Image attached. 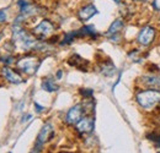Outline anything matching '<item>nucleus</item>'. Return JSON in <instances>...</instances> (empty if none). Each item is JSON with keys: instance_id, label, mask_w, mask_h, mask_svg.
Masks as SVG:
<instances>
[{"instance_id": "f257e3e1", "label": "nucleus", "mask_w": 160, "mask_h": 153, "mask_svg": "<svg viewBox=\"0 0 160 153\" xmlns=\"http://www.w3.org/2000/svg\"><path fill=\"white\" fill-rule=\"evenodd\" d=\"M12 42L16 48H20L22 50L38 49L42 45L35 36L27 33L19 23H15L12 26Z\"/></svg>"}, {"instance_id": "f03ea898", "label": "nucleus", "mask_w": 160, "mask_h": 153, "mask_svg": "<svg viewBox=\"0 0 160 153\" xmlns=\"http://www.w3.org/2000/svg\"><path fill=\"white\" fill-rule=\"evenodd\" d=\"M136 102L144 112H154L160 108V90H139Z\"/></svg>"}, {"instance_id": "7ed1b4c3", "label": "nucleus", "mask_w": 160, "mask_h": 153, "mask_svg": "<svg viewBox=\"0 0 160 153\" xmlns=\"http://www.w3.org/2000/svg\"><path fill=\"white\" fill-rule=\"evenodd\" d=\"M155 39H157V28L154 26L148 25L142 27L137 36V43L142 47H149Z\"/></svg>"}, {"instance_id": "20e7f679", "label": "nucleus", "mask_w": 160, "mask_h": 153, "mask_svg": "<svg viewBox=\"0 0 160 153\" xmlns=\"http://www.w3.org/2000/svg\"><path fill=\"white\" fill-rule=\"evenodd\" d=\"M40 65L41 60L37 57H25L18 61V67L26 75H33Z\"/></svg>"}, {"instance_id": "39448f33", "label": "nucleus", "mask_w": 160, "mask_h": 153, "mask_svg": "<svg viewBox=\"0 0 160 153\" xmlns=\"http://www.w3.org/2000/svg\"><path fill=\"white\" fill-rule=\"evenodd\" d=\"M140 90H160V76L154 72H148L138 78Z\"/></svg>"}, {"instance_id": "423d86ee", "label": "nucleus", "mask_w": 160, "mask_h": 153, "mask_svg": "<svg viewBox=\"0 0 160 153\" xmlns=\"http://www.w3.org/2000/svg\"><path fill=\"white\" fill-rule=\"evenodd\" d=\"M53 136V125L51 123H46L42 129H41L40 134L37 136L36 143H35V148H33V153H38L41 151V148L43 147V145L49 141Z\"/></svg>"}, {"instance_id": "0eeeda50", "label": "nucleus", "mask_w": 160, "mask_h": 153, "mask_svg": "<svg viewBox=\"0 0 160 153\" xmlns=\"http://www.w3.org/2000/svg\"><path fill=\"white\" fill-rule=\"evenodd\" d=\"M53 32H54V25L49 20H42L32 31L33 36L40 39L48 38Z\"/></svg>"}, {"instance_id": "6e6552de", "label": "nucleus", "mask_w": 160, "mask_h": 153, "mask_svg": "<svg viewBox=\"0 0 160 153\" xmlns=\"http://www.w3.org/2000/svg\"><path fill=\"white\" fill-rule=\"evenodd\" d=\"M82 113H84V108L80 104H77L68 110V113L65 115V121L69 125H77L80 121V119L82 118Z\"/></svg>"}, {"instance_id": "1a4fd4ad", "label": "nucleus", "mask_w": 160, "mask_h": 153, "mask_svg": "<svg viewBox=\"0 0 160 153\" xmlns=\"http://www.w3.org/2000/svg\"><path fill=\"white\" fill-rule=\"evenodd\" d=\"M94 125H95V121H94L92 116H84L75 125V128L80 134H89L94 130Z\"/></svg>"}, {"instance_id": "9d476101", "label": "nucleus", "mask_w": 160, "mask_h": 153, "mask_svg": "<svg viewBox=\"0 0 160 153\" xmlns=\"http://www.w3.org/2000/svg\"><path fill=\"white\" fill-rule=\"evenodd\" d=\"M96 14H98V9H96V6L92 5V4H88V5L82 6L79 11H78V17H79L80 21L85 22V21H88V20L91 19L92 16H95Z\"/></svg>"}, {"instance_id": "9b49d317", "label": "nucleus", "mask_w": 160, "mask_h": 153, "mask_svg": "<svg viewBox=\"0 0 160 153\" xmlns=\"http://www.w3.org/2000/svg\"><path fill=\"white\" fill-rule=\"evenodd\" d=\"M1 74H2L4 78H6L9 82H11V83H14V85H19V83L22 82V77H21L16 71L11 70V69L8 67V66H4V67L1 69Z\"/></svg>"}, {"instance_id": "f8f14e48", "label": "nucleus", "mask_w": 160, "mask_h": 153, "mask_svg": "<svg viewBox=\"0 0 160 153\" xmlns=\"http://www.w3.org/2000/svg\"><path fill=\"white\" fill-rule=\"evenodd\" d=\"M123 27H124V21L122 19L115 20L111 23V26L108 27V31L106 32V36L107 37H112L115 35H120V32L123 30Z\"/></svg>"}, {"instance_id": "ddd939ff", "label": "nucleus", "mask_w": 160, "mask_h": 153, "mask_svg": "<svg viewBox=\"0 0 160 153\" xmlns=\"http://www.w3.org/2000/svg\"><path fill=\"white\" fill-rule=\"evenodd\" d=\"M68 64H69L70 66H74V67L79 69V70H86V67H88V65H89V63H88L85 59H82V58L79 57V55H77V54L73 55V57L68 60Z\"/></svg>"}, {"instance_id": "4468645a", "label": "nucleus", "mask_w": 160, "mask_h": 153, "mask_svg": "<svg viewBox=\"0 0 160 153\" xmlns=\"http://www.w3.org/2000/svg\"><path fill=\"white\" fill-rule=\"evenodd\" d=\"M100 71L105 76H112L116 72V67L110 60H107V61L102 63L100 65Z\"/></svg>"}, {"instance_id": "2eb2a0df", "label": "nucleus", "mask_w": 160, "mask_h": 153, "mask_svg": "<svg viewBox=\"0 0 160 153\" xmlns=\"http://www.w3.org/2000/svg\"><path fill=\"white\" fill-rule=\"evenodd\" d=\"M42 88L44 90V91H47V92H56V91H58V85L54 82V80L53 78H51V77H47V78H44L43 81H42Z\"/></svg>"}, {"instance_id": "dca6fc26", "label": "nucleus", "mask_w": 160, "mask_h": 153, "mask_svg": "<svg viewBox=\"0 0 160 153\" xmlns=\"http://www.w3.org/2000/svg\"><path fill=\"white\" fill-rule=\"evenodd\" d=\"M80 33H81V37H92V38H95L98 36V32H96L95 27L91 26V25L84 26L82 28H80Z\"/></svg>"}, {"instance_id": "f3484780", "label": "nucleus", "mask_w": 160, "mask_h": 153, "mask_svg": "<svg viewBox=\"0 0 160 153\" xmlns=\"http://www.w3.org/2000/svg\"><path fill=\"white\" fill-rule=\"evenodd\" d=\"M147 138L148 140H150V141H153L154 142V145L160 148V131L159 132H157V131H153V132H150V134L147 135Z\"/></svg>"}, {"instance_id": "a211bd4d", "label": "nucleus", "mask_w": 160, "mask_h": 153, "mask_svg": "<svg viewBox=\"0 0 160 153\" xmlns=\"http://www.w3.org/2000/svg\"><path fill=\"white\" fill-rule=\"evenodd\" d=\"M80 93H81V96L84 97V98H91L92 95H94V91L92 90H89V88H82V90H80Z\"/></svg>"}, {"instance_id": "6ab92c4d", "label": "nucleus", "mask_w": 160, "mask_h": 153, "mask_svg": "<svg viewBox=\"0 0 160 153\" xmlns=\"http://www.w3.org/2000/svg\"><path fill=\"white\" fill-rule=\"evenodd\" d=\"M6 21V14L4 10H0V22H4Z\"/></svg>"}, {"instance_id": "aec40b11", "label": "nucleus", "mask_w": 160, "mask_h": 153, "mask_svg": "<svg viewBox=\"0 0 160 153\" xmlns=\"http://www.w3.org/2000/svg\"><path fill=\"white\" fill-rule=\"evenodd\" d=\"M35 107H36V112H38V113H41V112L43 110V107L40 105L38 103H35Z\"/></svg>"}, {"instance_id": "412c9836", "label": "nucleus", "mask_w": 160, "mask_h": 153, "mask_svg": "<svg viewBox=\"0 0 160 153\" xmlns=\"http://www.w3.org/2000/svg\"><path fill=\"white\" fill-rule=\"evenodd\" d=\"M30 119H31V114H27V115H25V116H23V119H22L21 121H22V123H25V121H27V120H30Z\"/></svg>"}, {"instance_id": "4be33fe9", "label": "nucleus", "mask_w": 160, "mask_h": 153, "mask_svg": "<svg viewBox=\"0 0 160 153\" xmlns=\"http://www.w3.org/2000/svg\"><path fill=\"white\" fill-rule=\"evenodd\" d=\"M152 5H153V7H155V10H157V11L159 10V6H158V4H157V0H153Z\"/></svg>"}, {"instance_id": "5701e85b", "label": "nucleus", "mask_w": 160, "mask_h": 153, "mask_svg": "<svg viewBox=\"0 0 160 153\" xmlns=\"http://www.w3.org/2000/svg\"><path fill=\"white\" fill-rule=\"evenodd\" d=\"M62 75H63V72H62V70H59V71L57 72V78H60V77H62Z\"/></svg>"}, {"instance_id": "b1692460", "label": "nucleus", "mask_w": 160, "mask_h": 153, "mask_svg": "<svg viewBox=\"0 0 160 153\" xmlns=\"http://www.w3.org/2000/svg\"><path fill=\"white\" fill-rule=\"evenodd\" d=\"M131 1H136V2H147L148 0H131Z\"/></svg>"}, {"instance_id": "393cba45", "label": "nucleus", "mask_w": 160, "mask_h": 153, "mask_svg": "<svg viewBox=\"0 0 160 153\" xmlns=\"http://www.w3.org/2000/svg\"><path fill=\"white\" fill-rule=\"evenodd\" d=\"M112 1H115L116 4H121V0H112Z\"/></svg>"}, {"instance_id": "a878e982", "label": "nucleus", "mask_w": 160, "mask_h": 153, "mask_svg": "<svg viewBox=\"0 0 160 153\" xmlns=\"http://www.w3.org/2000/svg\"><path fill=\"white\" fill-rule=\"evenodd\" d=\"M60 153H69V152H60Z\"/></svg>"}, {"instance_id": "bb28decb", "label": "nucleus", "mask_w": 160, "mask_h": 153, "mask_svg": "<svg viewBox=\"0 0 160 153\" xmlns=\"http://www.w3.org/2000/svg\"><path fill=\"white\" fill-rule=\"evenodd\" d=\"M158 153H160V152H158Z\"/></svg>"}, {"instance_id": "cd10ccee", "label": "nucleus", "mask_w": 160, "mask_h": 153, "mask_svg": "<svg viewBox=\"0 0 160 153\" xmlns=\"http://www.w3.org/2000/svg\"><path fill=\"white\" fill-rule=\"evenodd\" d=\"M10 153H11V152H10Z\"/></svg>"}]
</instances>
